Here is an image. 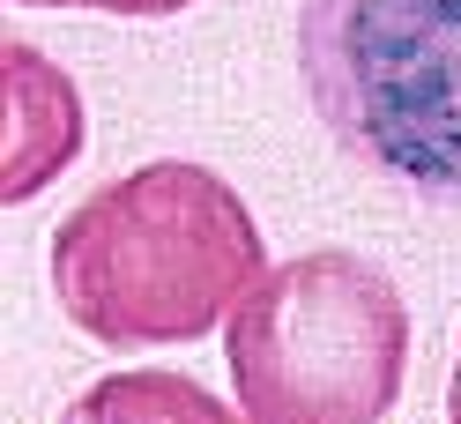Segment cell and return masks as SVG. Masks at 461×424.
I'll use <instances>...</instances> for the list:
<instances>
[{"instance_id": "obj_1", "label": "cell", "mask_w": 461, "mask_h": 424, "mask_svg": "<svg viewBox=\"0 0 461 424\" xmlns=\"http://www.w3.org/2000/svg\"><path fill=\"white\" fill-rule=\"evenodd\" d=\"M52 298L104 350L201 343L268 268L261 223L209 164L157 157L97 186L52 231Z\"/></svg>"}, {"instance_id": "obj_2", "label": "cell", "mask_w": 461, "mask_h": 424, "mask_svg": "<svg viewBox=\"0 0 461 424\" xmlns=\"http://www.w3.org/2000/svg\"><path fill=\"white\" fill-rule=\"evenodd\" d=\"M291 60L357 172L461 209V0H298Z\"/></svg>"}, {"instance_id": "obj_3", "label": "cell", "mask_w": 461, "mask_h": 424, "mask_svg": "<svg viewBox=\"0 0 461 424\" xmlns=\"http://www.w3.org/2000/svg\"><path fill=\"white\" fill-rule=\"evenodd\" d=\"M223 357L253 424H372L410 380V298L350 246L268 261L223 320Z\"/></svg>"}, {"instance_id": "obj_4", "label": "cell", "mask_w": 461, "mask_h": 424, "mask_svg": "<svg viewBox=\"0 0 461 424\" xmlns=\"http://www.w3.org/2000/svg\"><path fill=\"white\" fill-rule=\"evenodd\" d=\"M0 112H8V134H0V202L23 209L82 157V90L52 52L8 38L0 45Z\"/></svg>"}, {"instance_id": "obj_5", "label": "cell", "mask_w": 461, "mask_h": 424, "mask_svg": "<svg viewBox=\"0 0 461 424\" xmlns=\"http://www.w3.org/2000/svg\"><path fill=\"white\" fill-rule=\"evenodd\" d=\"M75 424H141V417H194V424H223L230 402L209 394L201 380L186 373H120V380H97L90 394H75L68 402Z\"/></svg>"}, {"instance_id": "obj_6", "label": "cell", "mask_w": 461, "mask_h": 424, "mask_svg": "<svg viewBox=\"0 0 461 424\" xmlns=\"http://www.w3.org/2000/svg\"><path fill=\"white\" fill-rule=\"evenodd\" d=\"M31 8H97V15H179V8H194V0H31Z\"/></svg>"}, {"instance_id": "obj_7", "label": "cell", "mask_w": 461, "mask_h": 424, "mask_svg": "<svg viewBox=\"0 0 461 424\" xmlns=\"http://www.w3.org/2000/svg\"><path fill=\"white\" fill-rule=\"evenodd\" d=\"M447 417L461 424V365H454V387H447Z\"/></svg>"}]
</instances>
